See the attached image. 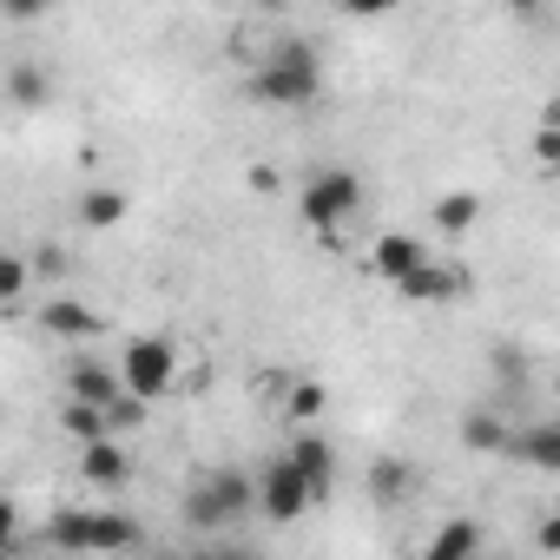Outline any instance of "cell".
Wrapping results in <instances>:
<instances>
[{
    "label": "cell",
    "instance_id": "cell-1",
    "mask_svg": "<svg viewBox=\"0 0 560 560\" xmlns=\"http://www.w3.org/2000/svg\"><path fill=\"white\" fill-rule=\"evenodd\" d=\"M250 93L264 106H311L324 93V67L311 40H277L257 67H250Z\"/></svg>",
    "mask_w": 560,
    "mask_h": 560
},
{
    "label": "cell",
    "instance_id": "cell-2",
    "mask_svg": "<svg viewBox=\"0 0 560 560\" xmlns=\"http://www.w3.org/2000/svg\"><path fill=\"white\" fill-rule=\"evenodd\" d=\"M257 508V475H244V468H211V475H198V488H185V527H231V521H244Z\"/></svg>",
    "mask_w": 560,
    "mask_h": 560
},
{
    "label": "cell",
    "instance_id": "cell-3",
    "mask_svg": "<svg viewBox=\"0 0 560 560\" xmlns=\"http://www.w3.org/2000/svg\"><path fill=\"white\" fill-rule=\"evenodd\" d=\"M363 211V178L357 172H343V165H324V172H311L304 178V191H298V218L311 224V231H337V224H350Z\"/></svg>",
    "mask_w": 560,
    "mask_h": 560
},
{
    "label": "cell",
    "instance_id": "cell-4",
    "mask_svg": "<svg viewBox=\"0 0 560 560\" xmlns=\"http://www.w3.org/2000/svg\"><path fill=\"white\" fill-rule=\"evenodd\" d=\"M172 383H178V343L172 337H132L119 357V389L139 402H159Z\"/></svg>",
    "mask_w": 560,
    "mask_h": 560
},
{
    "label": "cell",
    "instance_id": "cell-5",
    "mask_svg": "<svg viewBox=\"0 0 560 560\" xmlns=\"http://www.w3.org/2000/svg\"><path fill=\"white\" fill-rule=\"evenodd\" d=\"M257 508H264L277 527H291V521H304V514L317 508V494H311V488L291 475V462H284V455H277V462L257 475Z\"/></svg>",
    "mask_w": 560,
    "mask_h": 560
},
{
    "label": "cell",
    "instance_id": "cell-6",
    "mask_svg": "<svg viewBox=\"0 0 560 560\" xmlns=\"http://www.w3.org/2000/svg\"><path fill=\"white\" fill-rule=\"evenodd\" d=\"M139 547V521L119 508H86L80 514V553H132Z\"/></svg>",
    "mask_w": 560,
    "mask_h": 560
},
{
    "label": "cell",
    "instance_id": "cell-7",
    "mask_svg": "<svg viewBox=\"0 0 560 560\" xmlns=\"http://www.w3.org/2000/svg\"><path fill=\"white\" fill-rule=\"evenodd\" d=\"M284 462H291V475H298V481H304V488H311L317 501H324V494L337 488V448H330L324 435H311V429H304V435H298V442L284 448Z\"/></svg>",
    "mask_w": 560,
    "mask_h": 560
},
{
    "label": "cell",
    "instance_id": "cell-8",
    "mask_svg": "<svg viewBox=\"0 0 560 560\" xmlns=\"http://www.w3.org/2000/svg\"><path fill=\"white\" fill-rule=\"evenodd\" d=\"M462 291H468V277H462L455 264H435V257H429V264H416L402 284H396V298H402V304H455Z\"/></svg>",
    "mask_w": 560,
    "mask_h": 560
},
{
    "label": "cell",
    "instance_id": "cell-9",
    "mask_svg": "<svg viewBox=\"0 0 560 560\" xmlns=\"http://www.w3.org/2000/svg\"><path fill=\"white\" fill-rule=\"evenodd\" d=\"M126 389H119V370L93 363V357H73L67 363V402H86V409H113Z\"/></svg>",
    "mask_w": 560,
    "mask_h": 560
},
{
    "label": "cell",
    "instance_id": "cell-10",
    "mask_svg": "<svg viewBox=\"0 0 560 560\" xmlns=\"http://www.w3.org/2000/svg\"><path fill=\"white\" fill-rule=\"evenodd\" d=\"M416 264H429V244H422V237H409V231H383V237H376V250H370V270L383 277V284H402Z\"/></svg>",
    "mask_w": 560,
    "mask_h": 560
},
{
    "label": "cell",
    "instance_id": "cell-11",
    "mask_svg": "<svg viewBox=\"0 0 560 560\" xmlns=\"http://www.w3.org/2000/svg\"><path fill=\"white\" fill-rule=\"evenodd\" d=\"M40 324H47L54 337H67V343H86V337L106 330V317H100L93 304H80V298H54V304L40 311Z\"/></svg>",
    "mask_w": 560,
    "mask_h": 560
},
{
    "label": "cell",
    "instance_id": "cell-12",
    "mask_svg": "<svg viewBox=\"0 0 560 560\" xmlns=\"http://www.w3.org/2000/svg\"><path fill=\"white\" fill-rule=\"evenodd\" d=\"M80 475H86L93 488H126V481H132V455H126L113 435H106V442H86V448H80Z\"/></svg>",
    "mask_w": 560,
    "mask_h": 560
},
{
    "label": "cell",
    "instance_id": "cell-13",
    "mask_svg": "<svg viewBox=\"0 0 560 560\" xmlns=\"http://www.w3.org/2000/svg\"><path fill=\"white\" fill-rule=\"evenodd\" d=\"M481 553V521L475 514H455L435 527V540L422 547V560H475Z\"/></svg>",
    "mask_w": 560,
    "mask_h": 560
},
{
    "label": "cell",
    "instance_id": "cell-14",
    "mask_svg": "<svg viewBox=\"0 0 560 560\" xmlns=\"http://www.w3.org/2000/svg\"><path fill=\"white\" fill-rule=\"evenodd\" d=\"M508 455H521V462H534V468H560V429L553 422H527L521 435H508Z\"/></svg>",
    "mask_w": 560,
    "mask_h": 560
},
{
    "label": "cell",
    "instance_id": "cell-15",
    "mask_svg": "<svg viewBox=\"0 0 560 560\" xmlns=\"http://www.w3.org/2000/svg\"><path fill=\"white\" fill-rule=\"evenodd\" d=\"M8 100H14L21 113H40V106L54 100V80H47L40 67H27V60H21V67L8 73Z\"/></svg>",
    "mask_w": 560,
    "mask_h": 560
},
{
    "label": "cell",
    "instance_id": "cell-16",
    "mask_svg": "<svg viewBox=\"0 0 560 560\" xmlns=\"http://www.w3.org/2000/svg\"><path fill=\"white\" fill-rule=\"evenodd\" d=\"M416 488V468L409 462H396V455H376L370 462V494L376 501H396V494H409Z\"/></svg>",
    "mask_w": 560,
    "mask_h": 560
},
{
    "label": "cell",
    "instance_id": "cell-17",
    "mask_svg": "<svg viewBox=\"0 0 560 560\" xmlns=\"http://www.w3.org/2000/svg\"><path fill=\"white\" fill-rule=\"evenodd\" d=\"M80 218H86L93 231H113V224L126 218V191H113V185H93V191L80 198Z\"/></svg>",
    "mask_w": 560,
    "mask_h": 560
},
{
    "label": "cell",
    "instance_id": "cell-18",
    "mask_svg": "<svg viewBox=\"0 0 560 560\" xmlns=\"http://www.w3.org/2000/svg\"><path fill=\"white\" fill-rule=\"evenodd\" d=\"M60 429H67V435L80 442V448H86V442H106V435H113V429H106V409H86V402H67V409H60Z\"/></svg>",
    "mask_w": 560,
    "mask_h": 560
},
{
    "label": "cell",
    "instance_id": "cell-19",
    "mask_svg": "<svg viewBox=\"0 0 560 560\" xmlns=\"http://www.w3.org/2000/svg\"><path fill=\"white\" fill-rule=\"evenodd\" d=\"M462 435H468V448H481V455H508V435H514V429H508L501 416H488V409H475Z\"/></svg>",
    "mask_w": 560,
    "mask_h": 560
},
{
    "label": "cell",
    "instance_id": "cell-20",
    "mask_svg": "<svg viewBox=\"0 0 560 560\" xmlns=\"http://www.w3.org/2000/svg\"><path fill=\"white\" fill-rule=\"evenodd\" d=\"M475 218H481V198H475V191H442V198H435V224H442V231H468Z\"/></svg>",
    "mask_w": 560,
    "mask_h": 560
},
{
    "label": "cell",
    "instance_id": "cell-21",
    "mask_svg": "<svg viewBox=\"0 0 560 560\" xmlns=\"http://www.w3.org/2000/svg\"><path fill=\"white\" fill-rule=\"evenodd\" d=\"M21 291H27V257L0 250V311H14V304H21Z\"/></svg>",
    "mask_w": 560,
    "mask_h": 560
},
{
    "label": "cell",
    "instance_id": "cell-22",
    "mask_svg": "<svg viewBox=\"0 0 560 560\" xmlns=\"http://www.w3.org/2000/svg\"><path fill=\"white\" fill-rule=\"evenodd\" d=\"M284 416H291V422H317V416H324V383H298V389L284 396Z\"/></svg>",
    "mask_w": 560,
    "mask_h": 560
},
{
    "label": "cell",
    "instance_id": "cell-23",
    "mask_svg": "<svg viewBox=\"0 0 560 560\" xmlns=\"http://www.w3.org/2000/svg\"><path fill=\"white\" fill-rule=\"evenodd\" d=\"M145 416H152V402H139V396H119L113 409H106V429L119 435V429H145Z\"/></svg>",
    "mask_w": 560,
    "mask_h": 560
},
{
    "label": "cell",
    "instance_id": "cell-24",
    "mask_svg": "<svg viewBox=\"0 0 560 560\" xmlns=\"http://www.w3.org/2000/svg\"><path fill=\"white\" fill-rule=\"evenodd\" d=\"M14 547H21V508L0 494V553H14Z\"/></svg>",
    "mask_w": 560,
    "mask_h": 560
},
{
    "label": "cell",
    "instance_id": "cell-25",
    "mask_svg": "<svg viewBox=\"0 0 560 560\" xmlns=\"http://www.w3.org/2000/svg\"><path fill=\"white\" fill-rule=\"evenodd\" d=\"M198 560H257V553H250L244 540H218V547H205Z\"/></svg>",
    "mask_w": 560,
    "mask_h": 560
},
{
    "label": "cell",
    "instance_id": "cell-26",
    "mask_svg": "<svg viewBox=\"0 0 560 560\" xmlns=\"http://www.w3.org/2000/svg\"><path fill=\"white\" fill-rule=\"evenodd\" d=\"M534 159H540V165H553V159H560V132H553V126H540V139H534Z\"/></svg>",
    "mask_w": 560,
    "mask_h": 560
},
{
    "label": "cell",
    "instance_id": "cell-27",
    "mask_svg": "<svg viewBox=\"0 0 560 560\" xmlns=\"http://www.w3.org/2000/svg\"><path fill=\"white\" fill-rule=\"evenodd\" d=\"M534 540H540V553H553V547H560V521H553V514H547V521H540V534H534Z\"/></svg>",
    "mask_w": 560,
    "mask_h": 560
},
{
    "label": "cell",
    "instance_id": "cell-28",
    "mask_svg": "<svg viewBox=\"0 0 560 560\" xmlns=\"http://www.w3.org/2000/svg\"><path fill=\"white\" fill-rule=\"evenodd\" d=\"M0 560H14V553H0Z\"/></svg>",
    "mask_w": 560,
    "mask_h": 560
}]
</instances>
